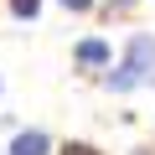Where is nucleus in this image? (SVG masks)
I'll return each instance as SVG.
<instances>
[{"instance_id":"3","label":"nucleus","mask_w":155,"mask_h":155,"mask_svg":"<svg viewBox=\"0 0 155 155\" xmlns=\"http://www.w3.org/2000/svg\"><path fill=\"white\" fill-rule=\"evenodd\" d=\"M78 62H83V67H104V62H109V41H104V36L78 41Z\"/></svg>"},{"instance_id":"5","label":"nucleus","mask_w":155,"mask_h":155,"mask_svg":"<svg viewBox=\"0 0 155 155\" xmlns=\"http://www.w3.org/2000/svg\"><path fill=\"white\" fill-rule=\"evenodd\" d=\"M62 155H98L93 145H62Z\"/></svg>"},{"instance_id":"6","label":"nucleus","mask_w":155,"mask_h":155,"mask_svg":"<svg viewBox=\"0 0 155 155\" xmlns=\"http://www.w3.org/2000/svg\"><path fill=\"white\" fill-rule=\"evenodd\" d=\"M62 5H72V11H88V5H93V0H62Z\"/></svg>"},{"instance_id":"1","label":"nucleus","mask_w":155,"mask_h":155,"mask_svg":"<svg viewBox=\"0 0 155 155\" xmlns=\"http://www.w3.org/2000/svg\"><path fill=\"white\" fill-rule=\"evenodd\" d=\"M155 78V36L150 31H134L129 41H124V62L109 72V88L114 93H134V88H145Z\"/></svg>"},{"instance_id":"2","label":"nucleus","mask_w":155,"mask_h":155,"mask_svg":"<svg viewBox=\"0 0 155 155\" xmlns=\"http://www.w3.org/2000/svg\"><path fill=\"white\" fill-rule=\"evenodd\" d=\"M47 150H52L47 129H21V134L11 140V155H47Z\"/></svg>"},{"instance_id":"4","label":"nucleus","mask_w":155,"mask_h":155,"mask_svg":"<svg viewBox=\"0 0 155 155\" xmlns=\"http://www.w3.org/2000/svg\"><path fill=\"white\" fill-rule=\"evenodd\" d=\"M11 11L26 21V16H36V11H41V0H11Z\"/></svg>"}]
</instances>
